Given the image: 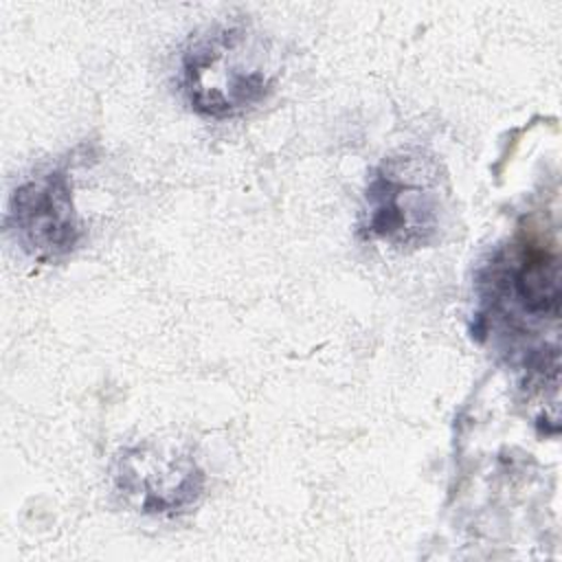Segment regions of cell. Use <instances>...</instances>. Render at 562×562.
I'll use <instances>...</instances> for the list:
<instances>
[{
    "instance_id": "1",
    "label": "cell",
    "mask_w": 562,
    "mask_h": 562,
    "mask_svg": "<svg viewBox=\"0 0 562 562\" xmlns=\"http://www.w3.org/2000/svg\"><path fill=\"white\" fill-rule=\"evenodd\" d=\"M277 79L279 53L272 40L244 24L209 29L182 53V92L209 119H231L259 105Z\"/></svg>"
},
{
    "instance_id": "2",
    "label": "cell",
    "mask_w": 562,
    "mask_h": 562,
    "mask_svg": "<svg viewBox=\"0 0 562 562\" xmlns=\"http://www.w3.org/2000/svg\"><path fill=\"white\" fill-rule=\"evenodd\" d=\"M446 202V178L437 160L424 151H400L371 171L360 231L395 250L424 248L439 239Z\"/></svg>"
},
{
    "instance_id": "3",
    "label": "cell",
    "mask_w": 562,
    "mask_h": 562,
    "mask_svg": "<svg viewBox=\"0 0 562 562\" xmlns=\"http://www.w3.org/2000/svg\"><path fill=\"white\" fill-rule=\"evenodd\" d=\"M7 226L33 259L50 263L68 257L83 237L68 171L55 167L22 182L9 200Z\"/></svg>"
},
{
    "instance_id": "4",
    "label": "cell",
    "mask_w": 562,
    "mask_h": 562,
    "mask_svg": "<svg viewBox=\"0 0 562 562\" xmlns=\"http://www.w3.org/2000/svg\"><path fill=\"white\" fill-rule=\"evenodd\" d=\"M116 485L147 514H178L193 505L204 487V474L187 454H160L134 448L119 459Z\"/></svg>"
},
{
    "instance_id": "5",
    "label": "cell",
    "mask_w": 562,
    "mask_h": 562,
    "mask_svg": "<svg viewBox=\"0 0 562 562\" xmlns=\"http://www.w3.org/2000/svg\"><path fill=\"white\" fill-rule=\"evenodd\" d=\"M512 292L525 312L555 316L560 303V268L555 252L542 246H525L512 270Z\"/></svg>"
}]
</instances>
